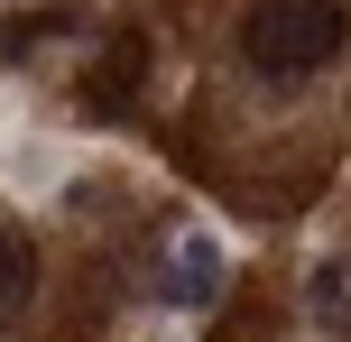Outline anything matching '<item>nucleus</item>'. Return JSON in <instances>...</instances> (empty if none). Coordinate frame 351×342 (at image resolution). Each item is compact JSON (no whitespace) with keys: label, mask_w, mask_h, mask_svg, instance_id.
I'll use <instances>...</instances> for the list:
<instances>
[{"label":"nucleus","mask_w":351,"mask_h":342,"mask_svg":"<svg viewBox=\"0 0 351 342\" xmlns=\"http://www.w3.org/2000/svg\"><path fill=\"white\" fill-rule=\"evenodd\" d=\"M342 37H351L342 0H250V19H241L250 65H259V74H278V84H296V74H324V65L342 56Z\"/></svg>","instance_id":"nucleus-1"},{"label":"nucleus","mask_w":351,"mask_h":342,"mask_svg":"<svg viewBox=\"0 0 351 342\" xmlns=\"http://www.w3.org/2000/svg\"><path fill=\"white\" fill-rule=\"evenodd\" d=\"M158 287L176 296V306H204V296L222 287V250H213L204 232H185V241H176V250H167V269H158Z\"/></svg>","instance_id":"nucleus-2"},{"label":"nucleus","mask_w":351,"mask_h":342,"mask_svg":"<svg viewBox=\"0 0 351 342\" xmlns=\"http://www.w3.org/2000/svg\"><path fill=\"white\" fill-rule=\"evenodd\" d=\"M28 296H37V250L0 222V324H19V315H28Z\"/></svg>","instance_id":"nucleus-3"},{"label":"nucleus","mask_w":351,"mask_h":342,"mask_svg":"<svg viewBox=\"0 0 351 342\" xmlns=\"http://www.w3.org/2000/svg\"><path fill=\"white\" fill-rule=\"evenodd\" d=\"M130 74H148V47H139V37H121V47H111V65L93 74V111H111V102H121V84H130Z\"/></svg>","instance_id":"nucleus-4"}]
</instances>
